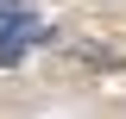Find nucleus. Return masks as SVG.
<instances>
[{
  "label": "nucleus",
  "instance_id": "1",
  "mask_svg": "<svg viewBox=\"0 0 126 119\" xmlns=\"http://www.w3.org/2000/svg\"><path fill=\"white\" fill-rule=\"evenodd\" d=\"M38 38H44V19L32 13V6H19V0H0V63L6 69L25 63Z\"/></svg>",
  "mask_w": 126,
  "mask_h": 119
}]
</instances>
